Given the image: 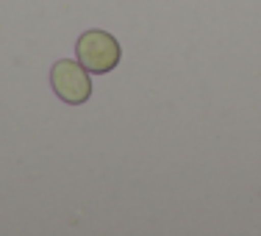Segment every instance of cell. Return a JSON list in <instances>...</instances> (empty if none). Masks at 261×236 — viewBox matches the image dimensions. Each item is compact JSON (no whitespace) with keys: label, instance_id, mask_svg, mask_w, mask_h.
I'll return each instance as SVG.
<instances>
[{"label":"cell","instance_id":"cell-2","mask_svg":"<svg viewBox=\"0 0 261 236\" xmlns=\"http://www.w3.org/2000/svg\"><path fill=\"white\" fill-rule=\"evenodd\" d=\"M50 86L67 106H81L89 100V95H92L89 70L81 61H70V59H61L53 64Z\"/></svg>","mask_w":261,"mask_h":236},{"label":"cell","instance_id":"cell-1","mask_svg":"<svg viewBox=\"0 0 261 236\" xmlns=\"http://www.w3.org/2000/svg\"><path fill=\"white\" fill-rule=\"evenodd\" d=\"M75 53H78L81 64H84L89 72H95V75L111 72L122 59V50H120V45H117V39L111 34H106V31H100V28L81 34L78 45H75Z\"/></svg>","mask_w":261,"mask_h":236}]
</instances>
